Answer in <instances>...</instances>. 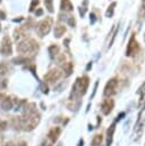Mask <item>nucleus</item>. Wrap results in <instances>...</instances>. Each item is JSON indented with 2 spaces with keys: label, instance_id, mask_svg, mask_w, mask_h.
<instances>
[{
  "label": "nucleus",
  "instance_id": "f257e3e1",
  "mask_svg": "<svg viewBox=\"0 0 145 146\" xmlns=\"http://www.w3.org/2000/svg\"><path fill=\"white\" fill-rule=\"evenodd\" d=\"M40 122V114L35 110L34 104H27L24 107V113L19 116V129L24 131L33 130Z\"/></svg>",
  "mask_w": 145,
  "mask_h": 146
},
{
  "label": "nucleus",
  "instance_id": "f03ea898",
  "mask_svg": "<svg viewBox=\"0 0 145 146\" xmlns=\"http://www.w3.org/2000/svg\"><path fill=\"white\" fill-rule=\"evenodd\" d=\"M38 49H39V44L32 38L24 39L17 44V51L21 54H34L38 51Z\"/></svg>",
  "mask_w": 145,
  "mask_h": 146
},
{
  "label": "nucleus",
  "instance_id": "7ed1b4c3",
  "mask_svg": "<svg viewBox=\"0 0 145 146\" xmlns=\"http://www.w3.org/2000/svg\"><path fill=\"white\" fill-rule=\"evenodd\" d=\"M89 86V78L87 75H83L81 78H78L73 88H72V95H74L75 97H81L86 94L87 89Z\"/></svg>",
  "mask_w": 145,
  "mask_h": 146
},
{
  "label": "nucleus",
  "instance_id": "20e7f679",
  "mask_svg": "<svg viewBox=\"0 0 145 146\" xmlns=\"http://www.w3.org/2000/svg\"><path fill=\"white\" fill-rule=\"evenodd\" d=\"M53 18L51 17H46L43 18L41 22L38 23V26H37V32L40 36H45L49 33L51 26H53Z\"/></svg>",
  "mask_w": 145,
  "mask_h": 146
},
{
  "label": "nucleus",
  "instance_id": "39448f33",
  "mask_svg": "<svg viewBox=\"0 0 145 146\" xmlns=\"http://www.w3.org/2000/svg\"><path fill=\"white\" fill-rule=\"evenodd\" d=\"M139 51V43L136 41L135 39V35L132 34L129 42H128V46H127V50H126V55L127 56H135L137 55Z\"/></svg>",
  "mask_w": 145,
  "mask_h": 146
},
{
  "label": "nucleus",
  "instance_id": "423d86ee",
  "mask_svg": "<svg viewBox=\"0 0 145 146\" xmlns=\"http://www.w3.org/2000/svg\"><path fill=\"white\" fill-rule=\"evenodd\" d=\"M116 88H118V80L115 78H112L107 81L105 88H104V96L106 97H111L116 92Z\"/></svg>",
  "mask_w": 145,
  "mask_h": 146
},
{
  "label": "nucleus",
  "instance_id": "0eeeda50",
  "mask_svg": "<svg viewBox=\"0 0 145 146\" xmlns=\"http://www.w3.org/2000/svg\"><path fill=\"white\" fill-rule=\"evenodd\" d=\"M0 51L3 56H8L13 52V46H11V41L9 39L8 35H5L2 41H1V46H0Z\"/></svg>",
  "mask_w": 145,
  "mask_h": 146
},
{
  "label": "nucleus",
  "instance_id": "6e6552de",
  "mask_svg": "<svg viewBox=\"0 0 145 146\" xmlns=\"http://www.w3.org/2000/svg\"><path fill=\"white\" fill-rule=\"evenodd\" d=\"M61 75H62V72L57 68H54V70H50L48 73H46L43 78H45V81L47 82H55L61 78Z\"/></svg>",
  "mask_w": 145,
  "mask_h": 146
},
{
  "label": "nucleus",
  "instance_id": "1a4fd4ad",
  "mask_svg": "<svg viewBox=\"0 0 145 146\" xmlns=\"http://www.w3.org/2000/svg\"><path fill=\"white\" fill-rule=\"evenodd\" d=\"M113 107H114V100L112 98L104 99L103 103H102V105H100V110H102L103 114H105V115H108L112 112Z\"/></svg>",
  "mask_w": 145,
  "mask_h": 146
},
{
  "label": "nucleus",
  "instance_id": "9d476101",
  "mask_svg": "<svg viewBox=\"0 0 145 146\" xmlns=\"http://www.w3.org/2000/svg\"><path fill=\"white\" fill-rule=\"evenodd\" d=\"M59 136H61V128H58V127H53L48 131V138L50 139L51 143L57 141V139H58Z\"/></svg>",
  "mask_w": 145,
  "mask_h": 146
},
{
  "label": "nucleus",
  "instance_id": "9b49d317",
  "mask_svg": "<svg viewBox=\"0 0 145 146\" xmlns=\"http://www.w3.org/2000/svg\"><path fill=\"white\" fill-rule=\"evenodd\" d=\"M115 131V123L111 124L110 128L106 130V146H111L112 140H113V135Z\"/></svg>",
  "mask_w": 145,
  "mask_h": 146
},
{
  "label": "nucleus",
  "instance_id": "f8f14e48",
  "mask_svg": "<svg viewBox=\"0 0 145 146\" xmlns=\"http://www.w3.org/2000/svg\"><path fill=\"white\" fill-rule=\"evenodd\" d=\"M0 105H1V108H2V110L9 111V110L13 107V105H14L11 97H5V98L1 100V104H0Z\"/></svg>",
  "mask_w": 145,
  "mask_h": 146
},
{
  "label": "nucleus",
  "instance_id": "ddd939ff",
  "mask_svg": "<svg viewBox=\"0 0 145 146\" xmlns=\"http://www.w3.org/2000/svg\"><path fill=\"white\" fill-rule=\"evenodd\" d=\"M65 31H66V27L64 26V25H56L55 26V30H54V35L56 36V38H61L64 33H65Z\"/></svg>",
  "mask_w": 145,
  "mask_h": 146
},
{
  "label": "nucleus",
  "instance_id": "4468645a",
  "mask_svg": "<svg viewBox=\"0 0 145 146\" xmlns=\"http://www.w3.org/2000/svg\"><path fill=\"white\" fill-rule=\"evenodd\" d=\"M61 9L64 11H71L73 10V5L70 0H62L61 1Z\"/></svg>",
  "mask_w": 145,
  "mask_h": 146
},
{
  "label": "nucleus",
  "instance_id": "2eb2a0df",
  "mask_svg": "<svg viewBox=\"0 0 145 146\" xmlns=\"http://www.w3.org/2000/svg\"><path fill=\"white\" fill-rule=\"evenodd\" d=\"M103 135L102 133H97L94 136L92 140H91V146H103Z\"/></svg>",
  "mask_w": 145,
  "mask_h": 146
},
{
  "label": "nucleus",
  "instance_id": "dca6fc26",
  "mask_svg": "<svg viewBox=\"0 0 145 146\" xmlns=\"http://www.w3.org/2000/svg\"><path fill=\"white\" fill-rule=\"evenodd\" d=\"M48 51H49V54H50V57H51V58H54V57L58 54L59 48H58V46H56V44H51V46L49 47Z\"/></svg>",
  "mask_w": 145,
  "mask_h": 146
},
{
  "label": "nucleus",
  "instance_id": "f3484780",
  "mask_svg": "<svg viewBox=\"0 0 145 146\" xmlns=\"http://www.w3.org/2000/svg\"><path fill=\"white\" fill-rule=\"evenodd\" d=\"M30 60H31V59L27 58V57H22V56H19V57L14 58V59H13V63H14V64H25V63H29Z\"/></svg>",
  "mask_w": 145,
  "mask_h": 146
},
{
  "label": "nucleus",
  "instance_id": "a211bd4d",
  "mask_svg": "<svg viewBox=\"0 0 145 146\" xmlns=\"http://www.w3.org/2000/svg\"><path fill=\"white\" fill-rule=\"evenodd\" d=\"M63 68L65 70L66 75H70V74H71V72H72V70H73V63H71V62L64 63V64H63Z\"/></svg>",
  "mask_w": 145,
  "mask_h": 146
},
{
  "label": "nucleus",
  "instance_id": "6ab92c4d",
  "mask_svg": "<svg viewBox=\"0 0 145 146\" xmlns=\"http://www.w3.org/2000/svg\"><path fill=\"white\" fill-rule=\"evenodd\" d=\"M116 6V3L115 2H112L110 6H108V8H107V10H106V16L107 17H111L112 15H113V11H114V7Z\"/></svg>",
  "mask_w": 145,
  "mask_h": 146
},
{
  "label": "nucleus",
  "instance_id": "aec40b11",
  "mask_svg": "<svg viewBox=\"0 0 145 146\" xmlns=\"http://www.w3.org/2000/svg\"><path fill=\"white\" fill-rule=\"evenodd\" d=\"M45 5H46V8L53 13L54 11V7H53V0H45Z\"/></svg>",
  "mask_w": 145,
  "mask_h": 146
},
{
  "label": "nucleus",
  "instance_id": "412c9836",
  "mask_svg": "<svg viewBox=\"0 0 145 146\" xmlns=\"http://www.w3.org/2000/svg\"><path fill=\"white\" fill-rule=\"evenodd\" d=\"M7 71H8L7 65H6V64H3V63H0V74H5Z\"/></svg>",
  "mask_w": 145,
  "mask_h": 146
},
{
  "label": "nucleus",
  "instance_id": "4be33fe9",
  "mask_svg": "<svg viewBox=\"0 0 145 146\" xmlns=\"http://www.w3.org/2000/svg\"><path fill=\"white\" fill-rule=\"evenodd\" d=\"M38 3H39V0H32V3H31V6H30V10L32 11V10L35 8V6H38Z\"/></svg>",
  "mask_w": 145,
  "mask_h": 146
},
{
  "label": "nucleus",
  "instance_id": "5701e85b",
  "mask_svg": "<svg viewBox=\"0 0 145 146\" xmlns=\"http://www.w3.org/2000/svg\"><path fill=\"white\" fill-rule=\"evenodd\" d=\"M67 22H69V24H70V25H71L72 27H73V26L75 25V19L73 18V16H71V17L69 18V21H67Z\"/></svg>",
  "mask_w": 145,
  "mask_h": 146
},
{
  "label": "nucleus",
  "instance_id": "b1692460",
  "mask_svg": "<svg viewBox=\"0 0 145 146\" xmlns=\"http://www.w3.org/2000/svg\"><path fill=\"white\" fill-rule=\"evenodd\" d=\"M6 128H7V122H5V121H1V122H0V131L5 130Z\"/></svg>",
  "mask_w": 145,
  "mask_h": 146
},
{
  "label": "nucleus",
  "instance_id": "393cba45",
  "mask_svg": "<svg viewBox=\"0 0 145 146\" xmlns=\"http://www.w3.org/2000/svg\"><path fill=\"white\" fill-rule=\"evenodd\" d=\"M41 88H42V92L43 94H48V88H47V86H45V83L41 84Z\"/></svg>",
  "mask_w": 145,
  "mask_h": 146
},
{
  "label": "nucleus",
  "instance_id": "a878e982",
  "mask_svg": "<svg viewBox=\"0 0 145 146\" xmlns=\"http://www.w3.org/2000/svg\"><path fill=\"white\" fill-rule=\"evenodd\" d=\"M95 21H96V17H95V14H90V22L94 24L95 23Z\"/></svg>",
  "mask_w": 145,
  "mask_h": 146
},
{
  "label": "nucleus",
  "instance_id": "bb28decb",
  "mask_svg": "<svg viewBox=\"0 0 145 146\" xmlns=\"http://www.w3.org/2000/svg\"><path fill=\"white\" fill-rule=\"evenodd\" d=\"M2 146H16V145H15L13 141H8V143H5Z\"/></svg>",
  "mask_w": 145,
  "mask_h": 146
},
{
  "label": "nucleus",
  "instance_id": "cd10ccee",
  "mask_svg": "<svg viewBox=\"0 0 145 146\" xmlns=\"http://www.w3.org/2000/svg\"><path fill=\"white\" fill-rule=\"evenodd\" d=\"M35 15H37V16H40V15H42V9H38V10L35 11Z\"/></svg>",
  "mask_w": 145,
  "mask_h": 146
},
{
  "label": "nucleus",
  "instance_id": "c85d7f7f",
  "mask_svg": "<svg viewBox=\"0 0 145 146\" xmlns=\"http://www.w3.org/2000/svg\"><path fill=\"white\" fill-rule=\"evenodd\" d=\"M42 146H53V145L48 141H42Z\"/></svg>",
  "mask_w": 145,
  "mask_h": 146
},
{
  "label": "nucleus",
  "instance_id": "c756f323",
  "mask_svg": "<svg viewBox=\"0 0 145 146\" xmlns=\"http://www.w3.org/2000/svg\"><path fill=\"white\" fill-rule=\"evenodd\" d=\"M16 146H26V143H25V141H19Z\"/></svg>",
  "mask_w": 145,
  "mask_h": 146
},
{
  "label": "nucleus",
  "instance_id": "7c9ffc66",
  "mask_svg": "<svg viewBox=\"0 0 145 146\" xmlns=\"http://www.w3.org/2000/svg\"><path fill=\"white\" fill-rule=\"evenodd\" d=\"M0 18H1V19L6 18V17H5V13H3V11H0Z\"/></svg>",
  "mask_w": 145,
  "mask_h": 146
},
{
  "label": "nucleus",
  "instance_id": "2f4dec72",
  "mask_svg": "<svg viewBox=\"0 0 145 146\" xmlns=\"http://www.w3.org/2000/svg\"><path fill=\"white\" fill-rule=\"evenodd\" d=\"M3 98H5V96H3V94H1V92H0V99H3Z\"/></svg>",
  "mask_w": 145,
  "mask_h": 146
},
{
  "label": "nucleus",
  "instance_id": "473e14b6",
  "mask_svg": "<svg viewBox=\"0 0 145 146\" xmlns=\"http://www.w3.org/2000/svg\"><path fill=\"white\" fill-rule=\"evenodd\" d=\"M143 7H144V9H145V0H143Z\"/></svg>",
  "mask_w": 145,
  "mask_h": 146
},
{
  "label": "nucleus",
  "instance_id": "72a5a7b5",
  "mask_svg": "<svg viewBox=\"0 0 145 146\" xmlns=\"http://www.w3.org/2000/svg\"><path fill=\"white\" fill-rule=\"evenodd\" d=\"M0 31H1V24H0Z\"/></svg>",
  "mask_w": 145,
  "mask_h": 146
}]
</instances>
